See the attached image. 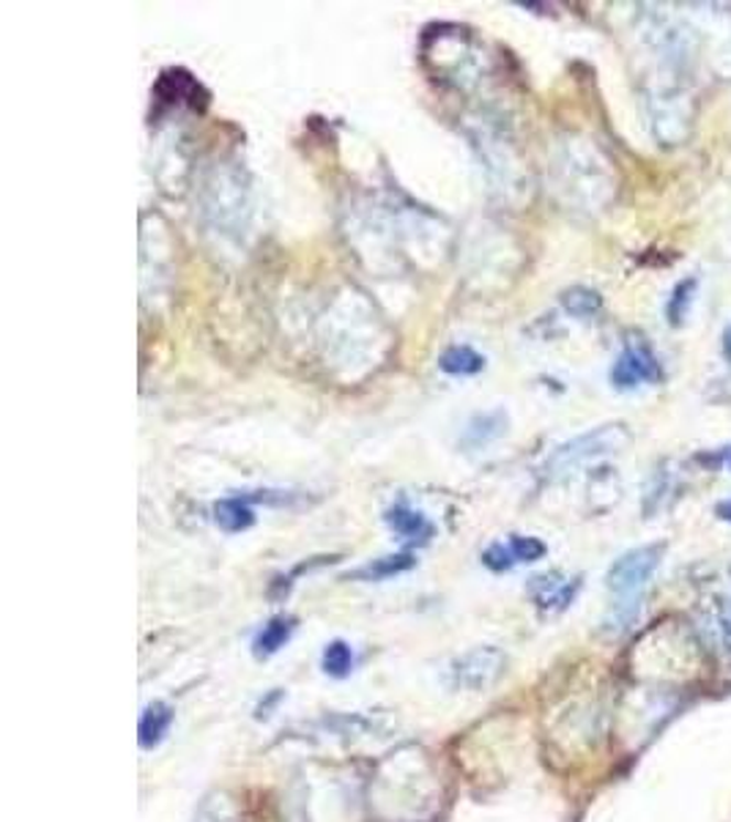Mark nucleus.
Segmentation results:
<instances>
[{"label": "nucleus", "mask_w": 731, "mask_h": 822, "mask_svg": "<svg viewBox=\"0 0 731 822\" xmlns=\"http://www.w3.org/2000/svg\"><path fill=\"white\" fill-rule=\"evenodd\" d=\"M663 559V546H642L633 548V552L622 554L614 565L609 568L605 584L614 593V606H611L609 615V628L611 631H625L638 615V593L647 587L652 574L657 570Z\"/></svg>", "instance_id": "obj_1"}, {"label": "nucleus", "mask_w": 731, "mask_h": 822, "mask_svg": "<svg viewBox=\"0 0 731 822\" xmlns=\"http://www.w3.org/2000/svg\"><path fill=\"white\" fill-rule=\"evenodd\" d=\"M627 441V430L622 425H605V428L592 430V434H583L578 439L568 441V445L559 447L546 463L548 478H557V474H568L572 469H578L581 463L594 461V458L605 456V452H616Z\"/></svg>", "instance_id": "obj_2"}, {"label": "nucleus", "mask_w": 731, "mask_h": 822, "mask_svg": "<svg viewBox=\"0 0 731 822\" xmlns=\"http://www.w3.org/2000/svg\"><path fill=\"white\" fill-rule=\"evenodd\" d=\"M504 672V655L496 648H477L452 663V685L463 691H487Z\"/></svg>", "instance_id": "obj_3"}, {"label": "nucleus", "mask_w": 731, "mask_h": 822, "mask_svg": "<svg viewBox=\"0 0 731 822\" xmlns=\"http://www.w3.org/2000/svg\"><path fill=\"white\" fill-rule=\"evenodd\" d=\"M663 378L660 362L644 343H631L620 354L611 371V382L616 389H633L638 384H655Z\"/></svg>", "instance_id": "obj_4"}, {"label": "nucleus", "mask_w": 731, "mask_h": 822, "mask_svg": "<svg viewBox=\"0 0 731 822\" xmlns=\"http://www.w3.org/2000/svg\"><path fill=\"white\" fill-rule=\"evenodd\" d=\"M384 521H387L389 530H393L395 535L404 537V541L428 543L430 537H433V524L428 521V515H424L422 510L411 508L408 502H395L393 508L387 510V515H384Z\"/></svg>", "instance_id": "obj_5"}, {"label": "nucleus", "mask_w": 731, "mask_h": 822, "mask_svg": "<svg viewBox=\"0 0 731 822\" xmlns=\"http://www.w3.org/2000/svg\"><path fill=\"white\" fill-rule=\"evenodd\" d=\"M578 581H568L559 574L535 576L529 584V593L540 609H565L576 595Z\"/></svg>", "instance_id": "obj_6"}, {"label": "nucleus", "mask_w": 731, "mask_h": 822, "mask_svg": "<svg viewBox=\"0 0 731 822\" xmlns=\"http://www.w3.org/2000/svg\"><path fill=\"white\" fill-rule=\"evenodd\" d=\"M504 430H507V414L502 409L474 414V417L469 419L466 430H463L461 441L469 450H483L491 441H496L498 436H504Z\"/></svg>", "instance_id": "obj_7"}, {"label": "nucleus", "mask_w": 731, "mask_h": 822, "mask_svg": "<svg viewBox=\"0 0 731 822\" xmlns=\"http://www.w3.org/2000/svg\"><path fill=\"white\" fill-rule=\"evenodd\" d=\"M214 524L228 535L249 530L255 524V510L247 497H228L214 504Z\"/></svg>", "instance_id": "obj_8"}, {"label": "nucleus", "mask_w": 731, "mask_h": 822, "mask_svg": "<svg viewBox=\"0 0 731 822\" xmlns=\"http://www.w3.org/2000/svg\"><path fill=\"white\" fill-rule=\"evenodd\" d=\"M170 724H173V711H170L164 702H154V705L146 707L143 716H140V727H138L140 746L143 748L160 746V743L164 740V735H168Z\"/></svg>", "instance_id": "obj_9"}, {"label": "nucleus", "mask_w": 731, "mask_h": 822, "mask_svg": "<svg viewBox=\"0 0 731 822\" xmlns=\"http://www.w3.org/2000/svg\"><path fill=\"white\" fill-rule=\"evenodd\" d=\"M439 367L444 373H450V376H477L485 367V356L477 354L472 345H450L439 356Z\"/></svg>", "instance_id": "obj_10"}, {"label": "nucleus", "mask_w": 731, "mask_h": 822, "mask_svg": "<svg viewBox=\"0 0 731 822\" xmlns=\"http://www.w3.org/2000/svg\"><path fill=\"white\" fill-rule=\"evenodd\" d=\"M291 633H293L291 617H271V620L260 628L258 637H255V655L266 658V655L280 653V650L288 644V639H291Z\"/></svg>", "instance_id": "obj_11"}, {"label": "nucleus", "mask_w": 731, "mask_h": 822, "mask_svg": "<svg viewBox=\"0 0 731 822\" xmlns=\"http://www.w3.org/2000/svg\"><path fill=\"white\" fill-rule=\"evenodd\" d=\"M413 563H417V559H413L411 554H393V557H378V559H373V563H367L365 568L348 574V578H362V581H381V578L406 574V570L413 568Z\"/></svg>", "instance_id": "obj_12"}, {"label": "nucleus", "mask_w": 731, "mask_h": 822, "mask_svg": "<svg viewBox=\"0 0 731 822\" xmlns=\"http://www.w3.org/2000/svg\"><path fill=\"white\" fill-rule=\"evenodd\" d=\"M562 305L570 316H576V319H592V316L603 308V299H600V293L592 291V288L578 286L562 293Z\"/></svg>", "instance_id": "obj_13"}, {"label": "nucleus", "mask_w": 731, "mask_h": 822, "mask_svg": "<svg viewBox=\"0 0 731 822\" xmlns=\"http://www.w3.org/2000/svg\"><path fill=\"white\" fill-rule=\"evenodd\" d=\"M321 663H324V672L332 674V677H348L351 669H354V650L343 639H334V642L326 644Z\"/></svg>", "instance_id": "obj_14"}, {"label": "nucleus", "mask_w": 731, "mask_h": 822, "mask_svg": "<svg viewBox=\"0 0 731 822\" xmlns=\"http://www.w3.org/2000/svg\"><path fill=\"white\" fill-rule=\"evenodd\" d=\"M694 291H696L694 277H690V280H682L677 288H674L671 299H668V319H671L674 327H677L679 321L685 319V313H688L690 302H694Z\"/></svg>", "instance_id": "obj_15"}, {"label": "nucleus", "mask_w": 731, "mask_h": 822, "mask_svg": "<svg viewBox=\"0 0 731 822\" xmlns=\"http://www.w3.org/2000/svg\"><path fill=\"white\" fill-rule=\"evenodd\" d=\"M509 552H513L515 563H537V559L546 557V543L537 541V537H524V535H513L509 537Z\"/></svg>", "instance_id": "obj_16"}, {"label": "nucleus", "mask_w": 731, "mask_h": 822, "mask_svg": "<svg viewBox=\"0 0 731 822\" xmlns=\"http://www.w3.org/2000/svg\"><path fill=\"white\" fill-rule=\"evenodd\" d=\"M483 565L491 568L493 574H504V570L515 568L518 563H515L513 552H509V543H493V546L485 548Z\"/></svg>", "instance_id": "obj_17"}, {"label": "nucleus", "mask_w": 731, "mask_h": 822, "mask_svg": "<svg viewBox=\"0 0 731 822\" xmlns=\"http://www.w3.org/2000/svg\"><path fill=\"white\" fill-rule=\"evenodd\" d=\"M723 356L731 362V327L727 329V334H723Z\"/></svg>", "instance_id": "obj_18"}, {"label": "nucleus", "mask_w": 731, "mask_h": 822, "mask_svg": "<svg viewBox=\"0 0 731 822\" xmlns=\"http://www.w3.org/2000/svg\"><path fill=\"white\" fill-rule=\"evenodd\" d=\"M718 515H721V519L731 521V502H723V504H718Z\"/></svg>", "instance_id": "obj_19"}, {"label": "nucleus", "mask_w": 731, "mask_h": 822, "mask_svg": "<svg viewBox=\"0 0 731 822\" xmlns=\"http://www.w3.org/2000/svg\"><path fill=\"white\" fill-rule=\"evenodd\" d=\"M727 639L731 642V617H729V622H727Z\"/></svg>", "instance_id": "obj_20"}, {"label": "nucleus", "mask_w": 731, "mask_h": 822, "mask_svg": "<svg viewBox=\"0 0 731 822\" xmlns=\"http://www.w3.org/2000/svg\"><path fill=\"white\" fill-rule=\"evenodd\" d=\"M729 467H731V452H729Z\"/></svg>", "instance_id": "obj_21"}]
</instances>
